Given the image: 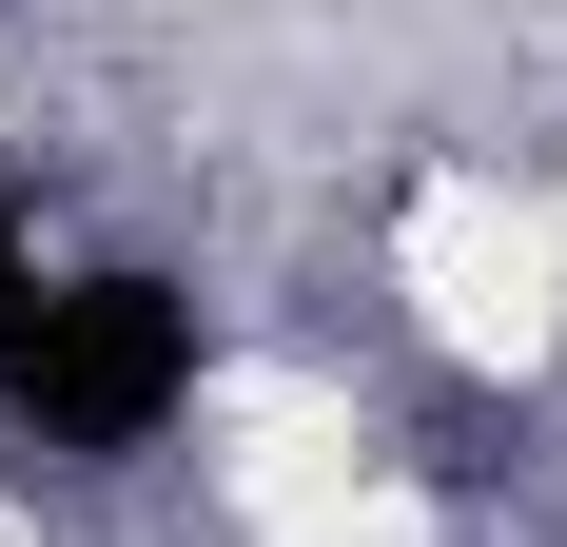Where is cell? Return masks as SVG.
Segmentation results:
<instances>
[{"mask_svg":"<svg viewBox=\"0 0 567 547\" xmlns=\"http://www.w3.org/2000/svg\"><path fill=\"white\" fill-rule=\"evenodd\" d=\"M176 411H196V293H176V274H40V313L0 352V431L157 450Z\"/></svg>","mask_w":567,"mask_h":547,"instance_id":"obj_1","label":"cell"}]
</instances>
